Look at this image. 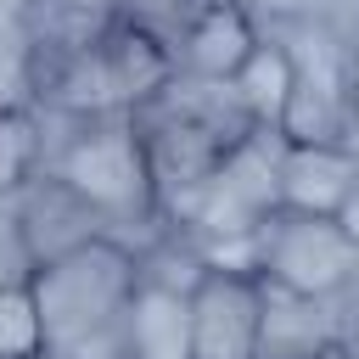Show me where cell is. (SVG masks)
<instances>
[{"label":"cell","instance_id":"83f0119b","mask_svg":"<svg viewBox=\"0 0 359 359\" xmlns=\"http://www.w3.org/2000/svg\"><path fill=\"white\" fill-rule=\"evenodd\" d=\"M34 359H50V353H34Z\"/></svg>","mask_w":359,"mask_h":359},{"label":"cell","instance_id":"44dd1931","mask_svg":"<svg viewBox=\"0 0 359 359\" xmlns=\"http://www.w3.org/2000/svg\"><path fill=\"white\" fill-rule=\"evenodd\" d=\"M280 17H297V22H314V28H325L331 39H342V45H353L359 39V0H286V11Z\"/></svg>","mask_w":359,"mask_h":359},{"label":"cell","instance_id":"277c9868","mask_svg":"<svg viewBox=\"0 0 359 359\" xmlns=\"http://www.w3.org/2000/svg\"><path fill=\"white\" fill-rule=\"evenodd\" d=\"M168 79H174L168 39H157L151 28L118 17L101 39H90L67 62H56L39 79V95L34 101L67 107V112H129V107H140Z\"/></svg>","mask_w":359,"mask_h":359},{"label":"cell","instance_id":"9c48e42d","mask_svg":"<svg viewBox=\"0 0 359 359\" xmlns=\"http://www.w3.org/2000/svg\"><path fill=\"white\" fill-rule=\"evenodd\" d=\"M0 202L17 213V224H22V236H28V247H34L39 264H50V258H62V252L107 236V219H101L62 174H50V168H34V174H28L11 196H0Z\"/></svg>","mask_w":359,"mask_h":359},{"label":"cell","instance_id":"7a4b0ae2","mask_svg":"<svg viewBox=\"0 0 359 359\" xmlns=\"http://www.w3.org/2000/svg\"><path fill=\"white\" fill-rule=\"evenodd\" d=\"M135 252L118 241H84L34 269L28 297L39 314V353L50 359H129Z\"/></svg>","mask_w":359,"mask_h":359},{"label":"cell","instance_id":"d6986e66","mask_svg":"<svg viewBox=\"0 0 359 359\" xmlns=\"http://www.w3.org/2000/svg\"><path fill=\"white\" fill-rule=\"evenodd\" d=\"M39 353V314L28 286H0V359H34Z\"/></svg>","mask_w":359,"mask_h":359},{"label":"cell","instance_id":"6da1fadb","mask_svg":"<svg viewBox=\"0 0 359 359\" xmlns=\"http://www.w3.org/2000/svg\"><path fill=\"white\" fill-rule=\"evenodd\" d=\"M34 118H39V168L62 174L107 219V241L140 252L168 224V213L157 202L129 112H67L34 101Z\"/></svg>","mask_w":359,"mask_h":359},{"label":"cell","instance_id":"ffe728a7","mask_svg":"<svg viewBox=\"0 0 359 359\" xmlns=\"http://www.w3.org/2000/svg\"><path fill=\"white\" fill-rule=\"evenodd\" d=\"M213 0H118V17H129V22H140V28H151L157 39H174L196 11H208Z\"/></svg>","mask_w":359,"mask_h":359},{"label":"cell","instance_id":"8fae6325","mask_svg":"<svg viewBox=\"0 0 359 359\" xmlns=\"http://www.w3.org/2000/svg\"><path fill=\"white\" fill-rule=\"evenodd\" d=\"M325 353H337L331 297H309V292H292V286L264 280L252 359H325Z\"/></svg>","mask_w":359,"mask_h":359},{"label":"cell","instance_id":"4fadbf2b","mask_svg":"<svg viewBox=\"0 0 359 359\" xmlns=\"http://www.w3.org/2000/svg\"><path fill=\"white\" fill-rule=\"evenodd\" d=\"M22 22L34 39V95H39V79L56 62H67L118 22V0H28Z\"/></svg>","mask_w":359,"mask_h":359},{"label":"cell","instance_id":"9a60e30c","mask_svg":"<svg viewBox=\"0 0 359 359\" xmlns=\"http://www.w3.org/2000/svg\"><path fill=\"white\" fill-rule=\"evenodd\" d=\"M230 84H236L241 107L252 112V123L280 129V107H286V90H292V67H286V50H280L269 34H258V45L247 50V62L236 67Z\"/></svg>","mask_w":359,"mask_h":359},{"label":"cell","instance_id":"484cf974","mask_svg":"<svg viewBox=\"0 0 359 359\" xmlns=\"http://www.w3.org/2000/svg\"><path fill=\"white\" fill-rule=\"evenodd\" d=\"M28 11V0H0V17H22Z\"/></svg>","mask_w":359,"mask_h":359},{"label":"cell","instance_id":"7c38bea8","mask_svg":"<svg viewBox=\"0 0 359 359\" xmlns=\"http://www.w3.org/2000/svg\"><path fill=\"white\" fill-rule=\"evenodd\" d=\"M359 174V146H309L286 140L280 146V208L297 213H337L348 185Z\"/></svg>","mask_w":359,"mask_h":359},{"label":"cell","instance_id":"8992f818","mask_svg":"<svg viewBox=\"0 0 359 359\" xmlns=\"http://www.w3.org/2000/svg\"><path fill=\"white\" fill-rule=\"evenodd\" d=\"M280 129H252L247 140H236L213 174L168 213L180 230H191L196 241H219V236H252L275 208H280Z\"/></svg>","mask_w":359,"mask_h":359},{"label":"cell","instance_id":"2e32d148","mask_svg":"<svg viewBox=\"0 0 359 359\" xmlns=\"http://www.w3.org/2000/svg\"><path fill=\"white\" fill-rule=\"evenodd\" d=\"M202 275H208L202 247H196V236L180 230L174 219L135 252V280H140V286H163V292H185V297H191Z\"/></svg>","mask_w":359,"mask_h":359},{"label":"cell","instance_id":"3957f363","mask_svg":"<svg viewBox=\"0 0 359 359\" xmlns=\"http://www.w3.org/2000/svg\"><path fill=\"white\" fill-rule=\"evenodd\" d=\"M129 123L140 135L163 213H174L236 140L264 129V123H252V112L241 107L230 79H191V73H174L140 107H129Z\"/></svg>","mask_w":359,"mask_h":359},{"label":"cell","instance_id":"d4e9b609","mask_svg":"<svg viewBox=\"0 0 359 359\" xmlns=\"http://www.w3.org/2000/svg\"><path fill=\"white\" fill-rule=\"evenodd\" d=\"M348 90H353V112H359V39L348 45Z\"/></svg>","mask_w":359,"mask_h":359},{"label":"cell","instance_id":"5bb4252c","mask_svg":"<svg viewBox=\"0 0 359 359\" xmlns=\"http://www.w3.org/2000/svg\"><path fill=\"white\" fill-rule=\"evenodd\" d=\"M129 359H191V297L135 286L129 297Z\"/></svg>","mask_w":359,"mask_h":359},{"label":"cell","instance_id":"4316f807","mask_svg":"<svg viewBox=\"0 0 359 359\" xmlns=\"http://www.w3.org/2000/svg\"><path fill=\"white\" fill-rule=\"evenodd\" d=\"M325 359H353V353H325Z\"/></svg>","mask_w":359,"mask_h":359},{"label":"cell","instance_id":"603a6c76","mask_svg":"<svg viewBox=\"0 0 359 359\" xmlns=\"http://www.w3.org/2000/svg\"><path fill=\"white\" fill-rule=\"evenodd\" d=\"M331 320H337V353L359 359V275L342 292H331Z\"/></svg>","mask_w":359,"mask_h":359},{"label":"cell","instance_id":"ba28073f","mask_svg":"<svg viewBox=\"0 0 359 359\" xmlns=\"http://www.w3.org/2000/svg\"><path fill=\"white\" fill-rule=\"evenodd\" d=\"M264 280L241 269H208L191 292V359H252Z\"/></svg>","mask_w":359,"mask_h":359},{"label":"cell","instance_id":"5b68a950","mask_svg":"<svg viewBox=\"0 0 359 359\" xmlns=\"http://www.w3.org/2000/svg\"><path fill=\"white\" fill-rule=\"evenodd\" d=\"M258 28L286 50V67H292L280 135L309 140V146H359V112H353V90H348V45L297 17H264Z\"/></svg>","mask_w":359,"mask_h":359},{"label":"cell","instance_id":"7402d4cb","mask_svg":"<svg viewBox=\"0 0 359 359\" xmlns=\"http://www.w3.org/2000/svg\"><path fill=\"white\" fill-rule=\"evenodd\" d=\"M34 269H39V258H34V247H28L22 224H17V213L0 202V286H28Z\"/></svg>","mask_w":359,"mask_h":359},{"label":"cell","instance_id":"52a82bcc","mask_svg":"<svg viewBox=\"0 0 359 359\" xmlns=\"http://www.w3.org/2000/svg\"><path fill=\"white\" fill-rule=\"evenodd\" d=\"M353 275H359V247L337 213L275 208L258 224V280H275V286H292L309 297H331Z\"/></svg>","mask_w":359,"mask_h":359},{"label":"cell","instance_id":"30bf717a","mask_svg":"<svg viewBox=\"0 0 359 359\" xmlns=\"http://www.w3.org/2000/svg\"><path fill=\"white\" fill-rule=\"evenodd\" d=\"M258 17L230 6V0H213L208 11H196L174 39H168V56H174V73H191V79H236V67L247 62V50L258 45Z\"/></svg>","mask_w":359,"mask_h":359},{"label":"cell","instance_id":"cb8c5ba5","mask_svg":"<svg viewBox=\"0 0 359 359\" xmlns=\"http://www.w3.org/2000/svg\"><path fill=\"white\" fill-rule=\"evenodd\" d=\"M337 219H342V230H348V236H353V247H359V174H353V185H348V196H342Z\"/></svg>","mask_w":359,"mask_h":359},{"label":"cell","instance_id":"e0dca14e","mask_svg":"<svg viewBox=\"0 0 359 359\" xmlns=\"http://www.w3.org/2000/svg\"><path fill=\"white\" fill-rule=\"evenodd\" d=\"M34 168H39V118L34 107H11L0 112V196H11Z\"/></svg>","mask_w":359,"mask_h":359},{"label":"cell","instance_id":"ac0fdd59","mask_svg":"<svg viewBox=\"0 0 359 359\" xmlns=\"http://www.w3.org/2000/svg\"><path fill=\"white\" fill-rule=\"evenodd\" d=\"M34 107V39L22 17H0V112Z\"/></svg>","mask_w":359,"mask_h":359}]
</instances>
